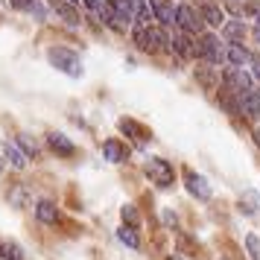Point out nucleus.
Returning a JSON list of instances; mask_svg holds the SVG:
<instances>
[{"mask_svg": "<svg viewBox=\"0 0 260 260\" xmlns=\"http://www.w3.org/2000/svg\"><path fill=\"white\" fill-rule=\"evenodd\" d=\"M246 248H248V254H251V260H260V240L254 234L246 237Z\"/></svg>", "mask_w": 260, "mask_h": 260, "instance_id": "b1692460", "label": "nucleus"}, {"mask_svg": "<svg viewBox=\"0 0 260 260\" xmlns=\"http://www.w3.org/2000/svg\"><path fill=\"white\" fill-rule=\"evenodd\" d=\"M36 216H38V222L53 225L56 219H59V208H56V202L41 199V202H38V208H36Z\"/></svg>", "mask_w": 260, "mask_h": 260, "instance_id": "4468645a", "label": "nucleus"}, {"mask_svg": "<svg viewBox=\"0 0 260 260\" xmlns=\"http://www.w3.org/2000/svg\"><path fill=\"white\" fill-rule=\"evenodd\" d=\"M135 44L146 53H155V50H164L170 47V38H167L164 29H158V26H138L135 29Z\"/></svg>", "mask_w": 260, "mask_h": 260, "instance_id": "f03ea898", "label": "nucleus"}, {"mask_svg": "<svg viewBox=\"0 0 260 260\" xmlns=\"http://www.w3.org/2000/svg\"><path fill=\"white\" fill-rule=\"evenodd\" d=\"M117 240L123 243V246H129V248H141V240H138V234H135L132 228H126V225L117 231Z\"/></svg>", "mask_w": 260, "mask_h": 260, "instance_id": "6ab92c4d", "label": "nucleus"}, {"mask_svg": "<svg viewBox=\"0 0 260 260\" xmlns=\"http://www.w3.org/2000/svg\"><path fill=\"white\" fill-rule=\"evenodd\" d=\"M222 79H225V88L234 91V94H246V91H251V76H248L243 68H234V64H231V68L225 71Z\"/></svg>", "mask_w": 260, "mask_h": 260, "instance_id": "20e7f679", "label": "nucleus"}, {"mask_svg": "<svg viewBox=\"0 0 260 260\" xmlns=\"http://www.w3.org/2000/svg\"><path fill=\"white\" fill-rule=\"evenodd\" d=\"M21 254H24V251H21L18 243H3V260H24Z\"/></svg>", "mask_w": 260, "mask_h": 260, "instance_id": "4be33fe9", "label": "nucleus"}, {"mask_svg": "<svg viewBox=\"0 0 260 260\" xmlns=\"http://www.w3.org/2000/svg\"><path fill=\"white\" fill-rule=\"evenodd\" d=\"M18 143H21V149H24L26 155H32V158H36L38 149H36V143L29 141V135H18Z\"/></svg>", "mask_w": 260, "mask_h": 260, "instance_id": "393cba45", "label": "nucleus"}, {"mask_svg": "<svg viewBox=\"0 0 260 260\" xmlns=\"http://www.w3.org/2000/svg\"><path fill=\"white\" fill-rule=\"evenodd\" d=\"M103 155H106V161H111V164H123V161H126V146H123L117 138H108V141L103 143Z\"/></svg>", "mask_w": 260, "mask_h": 260, "instance_id": "9b49d317", "label": "nucleus"}, {"mask_svg": "<svg viewBox=\"0 0 260 260\" xmlns=\"http://www.w3.org/2000/svg\"><path fill=\"white\" fill-rule=\"evenodd\" d=\"M47 146L56 155H61V158H73V155H76L73 141H71V138H64L61 132H50V135H47Z\"/></svg>", "mask_w": 260, "mask_h": 260, "instance_id": "6e6552de", "label": "nucleus"}, {"mask_svg": "<svg viewBox=\"0 0 260 260\" xmlns=\"http://www.w3.org/2000/svg\"><path fill=\"white\" fill-rule=\"evenodd\" d=\"M50 6H53V9H56V12H59L71 26L79 24V12H76V9L71 6V0H68V3H64V0H50Z\"/></svg>", "mask_w": 260, "mask_h": 260, "instance_id": "f3484780", "label": "nucleus"}, {"mask_svg": "<svg viewBox=\"0 0 260 260\" xmlns=\"http://www.w3.org/2000/svg\"><path fill=\"white\" fill-rule=\"evenodd\" d=\"M225 61L234 64V68H243L246 61H251V53H248L246 47H240V44H228V50H225Z\"/></svg>", "mask_w": 260, "mask_h": 260, "instance_id": "dca6fc26", "label": "nucleus"}, {"mask_svg": "<svg viewBox=\"0 0 260 260\" xmlns=\"http://www.w3.org/2000/svg\"><path fill=\"white\" fill-rule=\"evenodd\" d=\"M9 3H12L15 9H32L38 0H9Z\"/></svg>", "mask_w": 260, "mask_h": 260, "instance_id": "bb28decb", "label": "nucleus"}, {"mask_svg": "<svg viewBox=\"0 0 260 260\" xmlns=\"http://www.w3.org/2000/svg\"><path fill=\"white\" fill-rule=\"evenodd\" d=\"M9 199H12L15 205H18V208H24V205H26V199H29V193H26V187H24V184H18V187H15L12 193H9Z\"/></svg>", "mask_w": 260, "mask_h": 260, "instance_id": "5701e85b", "label": "nucleus"}, {"mask_svg": "<svg viewBox=\"0 0 260 260\" xmlns=\"http://www.w3.org/2000/svg\"><path fill=\"white\" fill-rule=\"evenodd\" d=\"M120 129L126 132V135H132V138H138V141H143V138H146V135H143V129L141 126H138V123H135V120H120Z\"/></svg>", "mask_w": 260, "mask_h": 260, "instance_id": "412c9836", "label": "nucleus"}, {"mask_svg": "<svg viewBox=\"0 0 260 260\" xmlns=\"http://www.w3.org/2000/svg\"><path fill=\"white\" fill-rule=\"evenodd\" d=\"M47 59H50V64H53L56 71L68 73V76H73V79H79V76H82V59H79L73 50L50 47L47 50Z\"/></svg>", "mask_w": 260, "mask_h": 260, "instance_id": "f257e3e1", "label": "nucleus"}, {"mask_svg": "<svg viewBox=\"0 0 260 260\" xmlns=\"http://www.w3.org/2000/svg\"><path fill=\"white\" fill-rule=\"evenodd\" d=\"M71 3H79V0H71Z\"/></svg>", "mask_w": 260, "mask_h": 260, "instance_id": "f704fd0d", "label": "nucleus"}, {"mask_svg": "<svg viewBox=\"0 0 260 260\" xmlns=\"http://www.w3.org/2000/svg\"><path fill=\"white\" fill-rule=\"evenodd\" d=\"M251 64H254V76L260 79V59H251Z\"/></svg>", "mask_w": 260, "mask_h": 260, "instance_id": "7c9ffc66", "label": "nucleus"}, {"mask_svg": "<svg viewBox=\"0 0 260 260\" xmlns=\"http://www.w3.org/2000/svg\"><path fill=\"white\" fill-rule=\"evenodd\" d=\"M199 15H202V21H205V24H211V26H222L225 24L222 9H219L216 3H211V0H205V3L199 6Z\"/></svg>", "mask_w": 260, "mask_h": 260, "instance_id": "9d476101", "label": "nucleus"}, {"mask_svg": "<svg viewBox=\"0 0 260 260\" xmlns=\"http://www.w3.org/2000/svg\"><path fill=\"white\" fill-rule=\"evenodd\" d=\"M240 208H243V213H254V216H260V193L257 190H246V193L240 196Z\"/></svg>", "mask_w": 260, "mask_h": 260, "instance_id": "a211bd4d", "label": "nucleus"}, {"mask_svg": "<svg viewBox=\"0 0 260 260\" xmlns=\"http://www.w3.org/2000/svg\"><path fill=\"white\" fill-rule=\"evenodd\" d=\"M85 6H88V9H100V0H82Z\"/></svg>", "mask_w": 260, "mask_h": 260, "instance_id": "c756f323", "label": "nucleus"}, {"mask_svg": "<svg viewBox=\"0 0 260 260\" xmlns=\"http://www.w3.org/2000/svg\"><path fill=\"white\" fill-rule=\"evenodd\" d=\"M184 181H187V190L196 196V199H202V202L211 199V184H208V178H205V176L187 170V173H184Z\"/></svg>", "mask_w": 260, "mask_h": 260, "instance_id": "423d86ee", "label": "nucleus"}, {"mask_svg": "<svg viewBox=\"0 0 260 260\" xmlns=\"http://www.w3.org/2000/svg\"><path fill=\"white\" fill-rule=\"evenodd\" d=\"M222 36L228 38V41H240V38L246 36V26L240 24V21H231V24H225Z\"/></svg>", "mask_w": 260, "mask_h": 260, "instance_id": "aec40b11", "label": "nucleus"}, {"mask_svg": "<svg viewBox=\"0 0 260 260\" xmlns=\"http://www.w3.org/2000/svg\"><path fill=\"white\" fill-rule=\"evenodd\" d=\"M254 41L260 44V15H257V21H254Z\"/></svg>", "mask_w": 260, "mask_h": 260, "instance_id": "c85d7f7f", "label": "nucleus"}, {"mask_svg": "<svg viewBox=\"0 0 260 260\" xmlns=\"http://www.w3.org/2000/svg\"><path fill=\"white\" fill-rule=\"evenodd\" d=\"M149 6H152V12H155V21H161V24H176V12H173L170 0H149Z\"/></svg>", "mask_w": 260, "mask_h": 260, "instance_id": "ddd939ff", "label": "nucleus"}, {"mask_svg": "<svg viewBox=\"0 0 260 260\" xmlns=\"http://www.w3.org/2000/svg\"><path fill=\"white\" fill-rule=\"evenodd\" d=\"M176 24L178 29H184V32H196L202 26V15L193 9V6H187V3H181L176 9Z\"/></svg>", "mask_w": 260, "mask_h": 260, "instance_id": "39448f33", "label": "nucleus"}, {"mask_svg": "<svg viewBox=\"0 0 260 260\" xmlns=\"http://www.w3.org/2000/svg\"><path fill=\"white\" fill-rule=\"evenodd\" d=\"M3 158H6V161H9V164L15 167V170H24L26 167V158H29V155L26 152H21V149H18V146H15V143H3Z\"/></svg>", "mask_w": 260, "mask_h": 260, "instance_id": "2eb2a0df", "label": "nucleus"}, {"mask_svg": "<svg viewBox=\"0 0 260 260\" xmlns=\"http://www.w3.org/2000/svg\"><path fill=\"white\" fill-rule=\"evenodd\" d=\"M29 12L36 15L38 21H44V9H41V6H38V3H36V6H32V9H29Z\"/></svg>", "mask_w": 260, "mask_h": 260, "instance_id": "cd10ccee", "label": "nucleus"}, {"mask_svg": "<svg viewBox=\"0 0 260 260\" xmlns=\"http://www.w3.org/2000/svg\"><path fill=\"white\" fill-rule=\"evenodd\" d=\"M199 56H205L211 64H219V61H225V50L219 47V38H216V36H205V38H202Z\"/></svg>", "mask_w": 260, "mask_h": 260, "instance_id": "0eeeda50", "label": "nucleus"}, {"mask_svg": "<svg viewBox=\"0 0 260 260\" xmlns=\"http://www.w3.org/2000/svg\"><path fill=\"white\" fill-rule=\"evenodd\" d=\"M240 114H246L248 120H260V91H246L240 94Z\"/></svg>", "mask_w": 260, "mask_h": 260, "instance_id": "1a4fd4ad", "label": "nucleus"}, {"mask_svg": "<svg viewBox=\"0 0 260 260\" xmlns=\"http://www.w3.org/2000/svg\"><path fill=\"white\" fill-rule=\"evenodd\" d=\"M167 260H181V257H176V254H173V257H167Z\"/></svg>", "mask_w": 260, "mask_h": 260, "instance_id": "473e14b6", "label": "nucleus"}, {"mask_svg": "<svg viewBox=\"0 0 260 260\" xmlns=\"http://www.w3.org/2000/svg\"><path fill=\"white\" fill-rule=\"evenodd\" d=\"M146 176L152 178L158 187H170L176 173H173V164L170 161H164V158H149L146 161Z\"/></svg>", "mask_w": 260, "mask_h": 260, "instance_id": "7ed1b4c3", "label": "nucleus"}, {"mask_svg": "<svg viewBox=\"0 0 260 260\" xmlns=\"http://www.w3.org/2000/svg\"><path fill=\"white\" fill-rule=\"evenodd\" d=\"M254 141H257V146H260V129H257V132H254Z\"/></svg>", "mask_w": 260, "mask_h": 260, "instance_id": "2f4dec72", "label": "nucleus"}, {"mask_svg": "<svg viewBox=\"0 0 260 260\" xmlns=\"http://www.w3.org/2000/svg\"><path fill=\"white\" fill-rule=\"evenodd\" d=\"M120 216H123V222H129V225H138V213H135V208H132V205H126V208L120 211Z\"/></svg>", "mask_w": 260, "mask_h": 260, "instance_id": "a878e982", "label": "nucleus"}, {"mask_svg": "<svg viewBox=\"0 0 260 260\" xmlns=\"http://www.w3.org/2000/svg\"><path fill=\"white\" fill-rule=\"evenodd\" d=\"M170 44H173V50H176L178 56H184V59H190V56H196V53H199V47H193V41H190V32H184V29H181Z\"/></svg>", "mask_w": 260, "mask_h": 260, "instance_id": "f8f14e48", "label": "nucleus"}, {"mask_svg": "<svg viewBox=\"0 0 260 260\" xmlns=\"http://www.w3.org/2000/svg\"><path fill=\"white\" fill-rule=\"evenodd\" d=\"M0 173H3V161H0Z\"/></svg>", "mask_w": 260, "mask_h": 260, "instance_id": "72a5a7b5", "label": "nucleus"}]
</instances>
